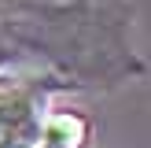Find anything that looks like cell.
I'll list each match as a JSON object with an SVG mask.
<instances>
[{"label": "cell", "instance_id": "obj_1", "mask_svg": "<svg viewBox=\"0 0 151 148\" xmlns=\"http://www.w3.org/2000/svg\"><path fill=\"white\" fill-rule=\"evenodd\" d=\"M85 122L78 115H52L41 126V148H81Z\"/></svg>", "mask_w": 151, "mask_h": 148}]
</instances>
